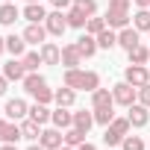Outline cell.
<instances>
[{"mask_svg":"<svg viewBox=\"0 0 150 150\" xmlns=\"http://www.w3.org/2000/svg\"><path fill=\"white\" fill-rule=\"evenodd\" d=\"M109 24H106V18H88V24H86V33H91V35H97V33H103Z\"/></svg>","mask_w":150,"mask_h":150,"instance_id":"obj_32","label":"cell"},{"mask_svg":"<svg viewBox=\"0 0 150 150\" xmlns=\"http://www.w3.org/2000/svg\"><path fill=\"white\" fill-rule=\"evenodd\" d=\"M118 44H121L127 53H129L132 47H138V44H141V41H138V30H135V27H124V30H118Z\"/></svg>","mask_w":150,"mask_h":150,"instance_id":"obj_9","label":"cell"},{"mask_svg":"<svg viewBox=\"0 0 150 150\" xmlns=\"http://www.w3.org/2000/svg\"><path fill=\"white\" fill-rule=\"evenodd\" d=\"M3 3H15V0H3Z\"/></svg>","mask_w":150,"mask_h":150,"instance_id":"obj_50","label":"cell"},{"mask_svg":"<svg viewBox=\"0 0 150 150\" xmlns=\"http://www.w3.org/2000/svg\"><path fill=\"white\" fill-rule=\"evenodd\" d=\"M124 80H127L129 86L141 88V86H147V83H150V71H147L144 65H127V71H124Z\"/></svg>","mask_w":150,"mask_h":150,"instance_id":"obj_3","label":"cell"},{"mask_svg":"<svg viewBox=\"0 0 150 150\" xmlns=\"http://www.w3.org/2000/svg\"><path fill=\"white\" fill-rule=\"evenodd\" d=\"M6 50H9L12 56H18V59H21V56L27 53V41H24V35H15V33H12V35L6 38Z\"/></svg>","mask_w":150,"mask_h":150,"instance_id":"obj_22","label":"cell"},{"mask_svg":"<svg viewBox=\"0 0 150 150\" xmlns=\"http://www.w3.org/2000/svg\"><path fill=\"white\" fill-rule=\"evenodd\" d=\"M27 150H44V147H41V144H33V147H27Z\"/></svg>","mask_w":150,"mask_h":150,"instance_id":"obj_47","label":"cell"},{"mask_svg":"<svg viewBox=\"0 0 150 150\" xmlns=\"http://www.w3.org/2000/svg\"><path fill=\"white\" fill-rule=\"evenodd\" d=\"M74 6H77V9H83L88 18L97 12V0H74Z\"/></svg>","mask_w":150,"mask_h":150,"instance_id":"obj_38","label":"cell"},{"mask_svg":"<svg viewBox=\"0 0 150 150\" xmlns=\"http://www.w3.org/2000/svg\"><path fill=\"white\" fill-rule=\"evenodd\" d=\"M0 150H18V147H15V144H6V141H3V147H0Z\"/></svg>","mask_w":150,"mask_h":150,"instance_id":"obj_45","label":"cell"},{"mask_svg":"<svg viewBox=\"0 0 150 150\" xmlns=\"http://www.w3.org/2000/svg\"><path fill=\"white\" fill-rule=\"evenodd\" d=\"M86 135H88V132H83L80 127H68V129H65V144H68V147H80V144L86 141Z\"/></svg>","mask_w":150,"mask_h":150,"instance_id":"obj_26","label":"cell"},{"mask_svg":"<svg viewBox=\"0 0 150 150\" xmlns=\"http://www.w3.org/2000/svg\"><path fill=\"white\" fill-rule=\"evenodd\" d=\"M74 44H77V50L83 53V59H88V56H94V53L100 50V47H97V35H91V33H83Z\"/></svg>","mask_w":150,"mask_h":150,"instance_id":"obj_8","label":"cell"},{"mask_svg":"<svg viewBox=\"0 0 150 150\" xmlns=\"http://www.w3.org/2000/svg\"><path fill=\"white\" fill-rule=\"evenodd\" d=\"M27 3H41V0H27Z\"/></svg>","mask_w":150,"mask_h":150,"instance_id":"obj_49","label":"cell"},{"mask_svg":"<svg viewBox=\"0 0 150 150\" xmlns=\"http://www.w3.org/2000/svg\"><path fill=\"white\" fill-rule=\"evenodd\" d=\"M21 62H24L27 74H33V71H38V65H44V59H41V50H30V53H24V56H21Z\"/></svg>","mask_w":150,"mask_h":150,"instance_id":"obj_24","label":"cell"},{"mask_svg":"<svg viewBox=\"0 0 150 150\" xmlns=\"http://www.w3.org/2000/svg\"><path fill=\"white\" fill-rule=\"evenodd\" d=\"M0 115H3V109H0Z\"/></svg>","mask_w":150,"mask_h":150,"instance_id":"obj_51","label":"cell"},{"mask_svg":"<svg viewBox=\"0 0 150 150\" xmlns=\"http://www.w3.org/2000/svg\"><path fill=\"white\" fill-rule=\"evenodd\" d=\"M115 44H118V33H115L112 27H106L103 33H97V47L109 50V47H115Z\"/></svg>","mask_w":150,"mask_h":150,"instance_id":"obj_28","label":"cell"},{"mask_svg":"<svg viewBox=\"0 0 150 150\" xmlns=\"http://www.w3.org/2000/svg\"><path fill=\"white\" fill-rule=\"evenodd\" d=\"M3 77H6L9 83H12V80L18 83V80H24V77H27V68H24V62H21L18 56H12V59L3 65Z\"/></svg>","mask_w":150,"mask_h":150,"instance_id":"obj_7","label":"cell"},{"mask_svg":"<svg viewBox=\"0 0 150 150\" xmlns=\"http://www.w3.org/2000/svg\"><path fill=\"white\" fill-rule=\"evenodd\" d=\"M6 50V38H0V53H3Z\"/></svg>","mask_w":150,"mask_h":150,"instance_id":"obj_46","label":"cell"},{"mask_svg":"<svg viewBox=\"0 0 150 150\" xmlns=\"http://www.w3.org/2000/svg\"><path fill=\"white\" fill-rule=\"evenodd\" d=\"M77 150H97V147H94V144H91V141H83V144H80V147H77Z\"/></svg>","mask_w":150,"mask_h":150,"instance_id":"obj_43","label":"cell"},{"mask_svg":"<svg viewBox=\"0 0 150 150\" xmlns=\"http://www.w3.org/2000/svg\"><path fill=\"white\" fill-rule=\"evenodd\" d=\"M41 59H44V65H59L62 62V50L53 41H44L41 44Z\"/></svg>","mask_w":150,"mask_h":150,"instance_id":"obj_18","label":"cell"},{"mask_svg":"<svg viewBox=\"0 0 150 150\" xmlns=\"http://www.w3.org/2000/svg\"><path fill=\"white\" fill-rule=\"evenodd\" d=\"M21 83H24V91H27V94H38V91H41V88L47 86V83H44V77H41L38 71H33V74H27V77H24Z\"/></svg>","mask_w":150,"mask_h":150,"instance_id":"obj_13","label":"cell"},{"mask_svg":"<svg viewBox=\"0 0 150 150\" xmlns=\"http://www.w3.org/2000/svg\"><path fill=\"white\" fill-rule=\"evenodd\" d=\"M44 27H47V33H50V35H62V33L68 30V18H65V12H62V9L50 12V15L44 18Z\"/></svg>","mask_w":150,"mask_h":150,"instance_id":"obj_4","label":"cell"},{"mask_svg":"<svg viewBox=\"0 0 150 150\" xmlns=\"http://www.w3.org/2000/svg\"><path fill=\"white\" fill-rule=\"evenodd\" d=\"M77 88H83V91H94V88H100V77L94 71H83V77H80V86Z\"/></svg>","mask_w":150,"mask_h":150,"instance_id":"obj_27","label":"cell"},{"mask_svg":"<svg viewBox=\"0 0 150 150\" xmlns=\"http://www.w3.org/2000/svg\"><path fill=\"white\" fill-rule=\"evenodd\" d=\"M3 115H6V118H12V121H24V118H30V106H27V100H21V97H12V100L6 103Z\"/></svg>","mask_w":150,"mask_h":150,"instance_id":"obj_5","label":"cell"},{"mask_svg":"<svg viewBox=\"0 0 150 150\" xmlns=\"http://www.w3.org/2000/svg\"><path fill=\"white\" fill-rule=\"evenodd\" d=\"M121 141H124V135H121V132H115L112 127H106V132H103V144H106V147H118Z\"/></svg>","mask_w":150,"mask_h":150,"instance_id":"obj_34","label":"cell"},{"mask_svg":"<svg viewBox=\"0 0 150 150\" xmlns=\"http://www.w3.org/2000/svg\"><path fill=\"white\" fill-rule=\"evenodd\" d=\"M65 18H68V27H74V30H86V24H88V15L83 9H77V6H71L65 12Z\"/></svg>","mask_w":150,"mask_h":150,"instance_id":"obj_17","label":"cell"},{"mask_svg":"<svg viewBox=\"0 0 150 150\" xmlns=\"http://www.w3.org/2000/svg\"><path fill=\"white\" fill-rule=\"evenodd\" d=\"M80 77H83V71H80V68H65V86L77 88V86H80Z\"/></svg>","mask_w":150,"mask_h":150,"instance_id":"obj_33","label":"cell"},{"mask_svg":"<svg viewBox=\"0 0 150 150\" xmlns=\"http://www.w3.org/2000/svg\"><path fill=\"white\" fill-rule=\"evenodd\" d=\"M74 127H80L83 132H88V129L94 127V109H91V112H86V109H83V112H74Z\"/></svg>","mask_w":150,"mask_h":150,"instance_id":"obj_23","label":"cell"},{"mask_svg":"<svg viewBox=\"0 0 150 150\" xmlns=\"http://www.w3.org/2000/svg\"><path fill=\"white\" fill-rule=\"evenodd\" d=\"M18 18H21V12H18L15 3H3V6H0V24H3V27H12Z\"/></svg>","mask_w":150,"mask_h":150,"instance_id":"obj_21","label":"cell"},{"mask_svg":"<svg viewBox=\"0 0 150 150\" xmlns=\"http://www.w3.org/2000/svg\"><path fill=\"white\" fill-rule=\"evenodd\" d=\"M112 97H115V103H121V106H127V109H129V106L138 100V88H135V86H129V83L124 80V83H118V86L112 88Z\"/></svg>","mask_w":150,"mask_h":150,"instance_id":"obj_2","label":"cell"},{"mask_svg":"<svg viewBox=\"0 0 150 150\" xmlns=\"http://www.w3.org/2000/svg\"><path fill=\"white\" fill-rule=\"evenodd\" d=\"M127 118H129V124H132V127H147V121H150V115H147V106H144V103H132Z\"/></svg>","mask_w":150,"mask_h":150,"instance_id":"obj_12","label":"cell"},{"mask_svg":"<svg viewBox=\"0 0 150 150\" xmlns=\"http://www.w3.org/2000/svg\"><path fill=\"white\" fill-rule=\"evenodd\" d=\"M53 100L59 106H74V100H77V88H71V86H62L53 91Z\"/></svg>","mask_w":150,"mask_h":150,"instance_id":"obj_19","label":"cell"},{"mask_svg":"<svg viewBox=\"0 0 150 150\" xmlns=\"http://www.w3.org/2000/svg\"><path fill=\"white\" fill-rule=\"evenodd\" d=\"M6 88H9V80H6V77H0V97L6 94Z\"/></svg>","mask_w":150,"mask_h":150,"instance_id":"obj_42","label":"cell"},{"mask_svg":"<svg viewBox=\"0 0 150 150\" xmlns=\"http://www.w3.org/2000/svg\"><path fill=\"white\" fill-rule=\"evenodd\" d=\"M62 65L65 68H80L83 65V53L77 50V44H65L62 47Z\"/></svg>","mask_w":150,"mask_h":150,"instance_id":"obj_11","label":"cell"},{"mask_svg":"<svg viewBox=\"0 0 150 150\" xmlns=\"http://www.w3.org/2000/svg\"><path fill=\"white\" fill-rule=\"evenodd\" d=\"M106 24H109L112 30H124V27H129V0H109Z\"/></svg>","mask_w":150,"mask_h":150,"instance_id":"obj_1","label":"cell"},{"mask_svg":"<svg viewBox=\"0 0 150 150\" xmlns=\"http://www.w3.org/2000/svg\"><path fill=\"white\" fill-rule=\"evenodd\" d=\"M103 106H115V97L109 88H94L91 91V109H103Z\"/></svg>","mask_w":150,"mask_h":150,"instance_id":"obj_14","label":"cell"},{"mask_svg":"<svg viewBox=\"0 0 150 150\" xmlns=\"http://www.w3.org/2000/svg\"><path fill=\"white\" fill-rule=\"evenodd\" d=\"M50 121H53V127L68 129V127H74V112H68V106H59V109L50 115Z\"/></svg>","mask_w":150,"mask_h":150,"instance_id":"obj_15","label":"cell"},{"mask_svg":"<svg viewBox=\"0 0 150 150\" xmlns=\"http://www.w3.org/2000/svg\"><path fill=\"white\" fill-rule=\"evenodd\" d=\"M21 135H24L27 141H38V138H41V124L33 121V118H24V121H21Z\"/></svg>","mask_w":150,"mask_h":150,"instance_id":"obj_16","label":"cell"},{"mask_svg":"<svg viewBox=\"0 0 150 150\" xmlns=\"http://www.w3.org/2000/svg\"><path fill=\"white\" fill-rule=\"evenodd\" d=\"M18 138H24V135H21V124H9L3 141H6V144H18Z\"/></svg>","mask_w":150,"mask_h":150,"instance_id":"obj_36","label":"cell"},{"mask_svg":"<svg viewBox=\"0 0 150 150\" xmlns=\"http://www.w3.org/2000/svg\"><path fill=\"white\" fill-rule=\"evenodd\" d=\"M147 59H150V50H147L144 44H138V47L129 50V65H144Z\"/></svg>","mask_w":150,"mask_h":150,"instance_id":"obj_30","label":"cell"},{"mask_svg":"<svg viewBox=\"0 0 150 150\" xmlns=\"http://www.w3.org/2000/svg\"><path fill=\"white\" fill-rule=\"evenodd\" d=\"M121 147H124V150H144V141H141L138 135H124Z\"/></svg>","mask_w":150,"mask_h":150,"instance_id":"obj_37","label":"cell"},{"mask_svg":"<svg viewBox=\"0 0 150 150\" xmlns=\"http://www.w3.org/2000/svg\"><path fill=\"white\" fill-rule=\"evenodd\" d=\"M115 132H121V135H129V129H132V124H129V118H115L112 124H109Z\"/></svg>","mask_w":150,"mask_h":150,"instance_id":"obj_35","label":"cell"},{"mask_svg":"<svg viewBox=\"0 0 150 150\" xmlns=\"http://www.w3.org/2000/svg\"><path fill=\"white\" fill-rule=\"evenodd\" d=\"M132 27L138 33H150V9H138L132 15Z\"/></svg>","mask_w":150,"mask_h":150,"instance_id":"obj_29","label":"cell"},{"mask_svg":"<svg viewBox=\"0 0 150 150\" xmlns=\"http://www.w3.org/2000/svg\"><path fill=\"white\" fill-rule=\"evenodd\" d=\"M44 38H47V27L44 24H30L24 30V41L27 44H44Z\"/></svg>","mask_w":150,"mask_h":150,"instance_id":"obj_10","label":"cell"},{"mask_svg":"<svg viewBox=\"0 0 150 150\" xmlns=\"http://www.w3.org/2000/svg\"><path fill=\"white\" fill-rule=\"evenodd\" d=\"M112 121H115V112H112V106L94 109V124H100V127H109Z\"/></svg>","mask_w":150,"mask_h":150,"instance_id":"obj_31","label":"cell"},{"mask_svg":"<svg viewBox=\"0 0 150 150\" xmlns=\"http://www.w3.org/2000/svg\"><path fill=\"white\" fill-rule=\"evenodd\" d=\"M135 6L138 9H150V0H135Z\"/></svg>","mask_w":150,"mask_h":150,"instance_id":"obj_44","label":"cell"},{"mask_svg":"<svg viewBox=\"0 0 150 150\" xmlns=\"http://www.w3.org/2000/svg\"><path fill=\"white\" fill-rule=\"evenodd\" d=\"M38 144H41L44 150H59V147L65 144V135L59 132V127H53V129H41V138H38Z\"/></svg>","mask_w":150,"mask_h":150,"instance_id":"obj_6","label":"cell"},{"mask_svg":"<svg viewBox=\"0 0 150 150\" xmlns=\"http://www.w3.org/2000/svg\"><path fill=\"white\" fill-rule=\"evenodd\" d=\"M50 3H53V9H62V12H65V9L74 6V0H50Z\"/></svg>","mask_w":150,"mask_h":150,"instance_id":"obj_40","label":"cell"},{"mask_svg":"<svg viewBox=\"0 0 150 150\" xmlns=\"http://www.w3.org/2000/svg\"><path fill=\"white\" fill-rule=\"evenodd\" d=\"M6 127H9V121H3V118H0V141L6 138Z\"/></svg>","mask_w":150,"mask_h":150,"instance_id":"obj_41","label":"cell"},{"mask_svg":"<svg viewBox=\"0 0 150 150\" xmlns=\"http://www.w3.org/2000/svg\"><path fill=\"white\" fill-rule=\"evenodd\" d=\"M59 150H77V147H68V144H62V147H59Z\"/></svg>","mask_w":150,"mask_h":150,"instance_id":"obj_48","label":"cell"},{"mask_svg":"<svg viewBox=\"0 0 150 150\" xmlns=\"http://www.w3.org/2000/svg\"><path fill=\"white\" fill-rule=\"evenodd\" d=\"M50 115H53V112L47 109V103H33V106H30V118H33V121H38L41 127L50 121Z\"/></svg>","mask_w":150,"mask_h":150,"instance_id":"obj_25","label":"cell"},{"mask_svg":"<svg viewBox=\"0 0 150 150\" xmlns=\"http://www.w3.org/2000/svg\"><path fill=\"white\" fill-rule=\"evenodd\" d=\"M138 103H144V106H147V109H150V83H147V86H141V88H138Z\"/></svg>","mask_w":150,"mask_h":150,"instance_id":"obj_39","label":"cell"},{"mask_svg":"<svg viewBox=\"0 0 150 150\" xmlns=\"http://www.w3.org/2000/svg\"><path fill=\"white\" fill-rule=\"evenodd\" d=\"M24 18H27L30 24H44L47 12H44V6H41V3H27V9H24Z\"/></svg>","mask_w":150,"mask_h":150,"instance_id":"obj_20","label":"cell"}]
</instances>
